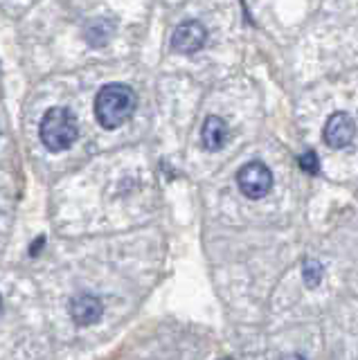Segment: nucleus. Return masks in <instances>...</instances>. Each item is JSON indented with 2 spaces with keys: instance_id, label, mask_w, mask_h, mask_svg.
<instances>
[{
  "instance_id": "1",
  "label": "nucleus",
  "mask_w": 358,
  "mask_h": 360,
  "mask_svg": "<svg viewBox=\"0 0 358 360\" xmlns=\"http://www.w3.org/2000/svg\"><path fill=\"white\" fill-rule=\"evenodd\" d=\"M136 93L124 84H108L97 93L95 115L104 129L122 127L136 110Z\"/></svg>"
},
{
  "instance_id": "4",
  "label": "nucleus",
  "mask_w": 358,
  "mask_h": 360,
  "mask_svg": "<svg viewBox=\"0 0 358 360\" xmlns=\"http://www.w3.org/2000/svg\"><path fill=\"white\" fill-rule=\"evenodd\" d=\"M207 32L198 20H185L176 27L172 37V48L178 54H194L205 45Z\"/></svg>"
},
{
  "instance_id": "8",
  "label": "nucleus",
  "mask_w": 358,
  "mask_h": 360,
  "mask_svg": "<svg viewBox=\"0 0 358 360\" xmlns=\"http://www.w3.org/2000/svg\"><path fill=\"white\" fill-rule=\"evenodd\" d=\"M302 277H305L307 288H316L322 281V266L316 259H307L305 266H302Z\"/></svg>"
},
{
  "instance_id": "10",
  "label": "nucleus",
  "mask_w": 358,
  "mask_h": 360,
  "mask_svg": "<svg viewBox=\"0 0 358 360\" xmlns=\"http://www.w3.org/2000/svg\"><path fill=\"white\" fill-rule=\"evenodd\" d=\"M43 243H46V239H37V243L32 245V250H30V255H37V250L39 248H43Z\"/></svg>"
},
{
  "instance_id": "3",
  "label": "nucleus",
  "mask_w": 358,
  "mask_h": 360,
  "mask_svg": "<svg viewBox=\"0 0 358 360\" xmlns=\"http://www.w3.org/2000/svg\"><path fill=\"white\" fill-rule=\"evenodd\" d=\"M237 185L241 189L243 196H248L252 200L264 198L268 191L273 189V174L264 162L252 160L248 165H243L237 174Z\"/></svg>"
},
{
  "instance_id": "11",
  "label": "nucleus",
  "mask_w": 358,
  "mask_h": 360,
  "mask_svg": "<svg viewBox=\"0 0 358 360\" xmlns=\"http://www.w3.org/2000/svg\"><path fill=\"white\" fill-rule=\"evenodd\" d=\"M282 360H305V356H300V354H288V356H284Z\"/></svg>"
},
{
  "instance_id": "6",
  "label": "nucleus",
  "mask_w": 358,
  "mask_h": 360,
  "mask_svg": "<svg viewBox=\"0 0 358 360\" xmlns=\"http://www.w3.org/2000/svg\"><path fill=\"white\" fill-rule=\"evenodd\" d=\"M354 133H356L354 120L347 112H333L327 120V124H324V142L331 149H345L354 140Z\"/></svg>"
},
{
  "instance_id": "12",
  "label": "nucleus",
  "mask_w": 358,
  "mask_h": 360,
  "mask_svg": "<svg viewBox=\"0 0 358 360\" xmlns=\"http://www.w3.org/2000/svg\"><path fill=\"white\" fill-rule=\"evenodd\" d=\"M0 311H3V297H0Z\"/></svg>"
},
{
  "instance_id": "9",
  "label": "nucleus",
  "mask_w": 358,
  "mask_h": 360,
  "mask_svg": "<svg viewBox=\"0 0 358 360\" xmlns=\"http://www.w3.org/2000/svg\"><path fill=\"white\" fill-rule=\"evenodd\" d=\"M298 165H300V169H302V172H307L309 176L318 174V169H320V165H318V155L313 153V151H307V153H302V155L298 158Z\"/></svg>"
},
{
  "instance_id": "5",
  "label": "nucleus",
  "mask_w": 358,
  "mask_h": 360,
  "mask_svg": "<svg viewBox=\"0 0 358 360\" xmlns=\"http://www.w3.org/2000/svg\"><path fill=\"white\" fill-rule=\"evenodd\" d=\"M104 315V304L99 297L91 295V292H82L70 300V318L77 326H91L102 320Z\"/></svg>"
},
{
  "instance_id": "7",
  "label": "nucleus",
  "mask_w": 358,
  "mask_h": 360,
  "mask_svg": "<svg viewBox=\"0 0 358 360\" xmlns=\"http://www.w3.org/2000/svg\"><path fill=\"white\" fill-rule=\"evenodd\" d=\"M200 142L207 151H219L226 146L228 142V127L226 122L217 115H210L203 124V129H200Z\"/></svg>"
},
{
  "instance_id": "2",
  "label": "nucleus",
  "mask_w": 358,
  "mask_h": 360,
  "mask_svg": "<svg viewBox=\"0 0 358 360\" xmlns=\"http://www.w3.org/2000/svg\"><path fill=\"white\" fill-rule=\"evenodd\" d=\"M77 140V120L68 108H50L41 120V142L59 153L70 149Z\"/></svg>"
}]
</instances>
